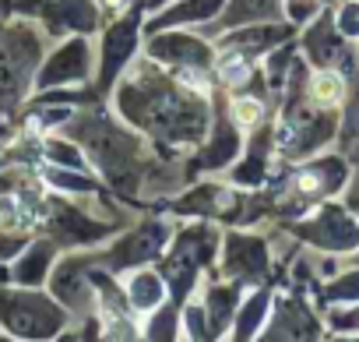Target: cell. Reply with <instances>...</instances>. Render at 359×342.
<instances>
[{
    "instance_id": "1",
    "label": "cell",
    "mask_w": 359,
    "mask_h": 342,
    "mask_svg": "<svg viewBox=\"0 0 359 342\" xmlns=\"http://www.w3.org/2000/svg\"><path fill=\"white\" fill-rule=\"evenodd\" d=\"M299 237H310L313 244L331 247V251H352V247H359V226L341 209H324L317 223L299 226Z\"/></svg>"
},
{
    "instance_id": "2",
    "label": "cell",
    "mask_w": 359,
    "mask_h": 342,
    "mask_svg": "<svg viewBox=\"0 0 359 342\" xmlns=\"http://www.w3.org/2000/svg\"><path fill=\"white\" fill-rule=\"evenodd\" d=\"M212 233L208 230H191V233H184V240L176 244V251H172V258H169V275H172V282H176V289L184 293L187 289V282H194V275H198V265L212 254Z\"/></svg>"
},
{
    "instance_id": "3",
    "label": "cell",
    "mask_w": 359,
    "mask_h": 342,
    "mask_svg": "<svg viewBox=\"0 0 359 342\" xmlns=\"http://www.w3.org/2000/svg\"><path fill=\"white\" fill-rule=\"evenodd\" d=\"M134 39H137V18L130 15V18H123L120 25H113L109 32H106V50H102V81H113V74H116V67L134 53Z\"/></svg>"
},
{
    "instance_id": "4",
    "label": "cell",
    "mask_w": 359,
    "mask_h": 342,
    "mask_svg": "<svg viewBox=\"0 0 359 342\" xmlns=\"http://www.w3.org/2000/svg\"><path fill=\"white\" fill-rule=\"evenodd\" d=\"M151 57L155 60H165V64H205L208 60V50L201 39H191V36H180V32H169V36H158L151 39Z\"/></svg>"
},
{
    "instance_id": "5",
    "label": "cell",
    "mask_w": 359,
    "mask_h": 342,
    "mask_svg": "<svg viewBox=\"0 0 359 342\" xmlns=\"http://www.w3.org/2000/svg\"><path fill=\"white\" fill-rule=\"evenodd\" d=\"M162 247H165V226L144 223L141 230H134V233L116 247V265H134V261L155 258V254H162Z\"/></svg>"
},
{
    "instance_id": "6",
    "label": "cell",
    "mask_w": 359,
    "mask_h": 342,
    "mask_svg": "<svg viewBox=\"0 0 359 342\" xmlns=\"http://www.w3.org/2000/svg\"><path fill=\"white\" fill-rule=\"evenodd\" d=\"M264 247L261 240H247V237H229V247H226V268L233 275H243V279H257L264 275Z\"/></svg>"
},
{
    "instance_id": "7",
    "label": "cell",
    "mask_w": 359,
    "mask_h": 342,
    "mask_svg": "<svg viewBox=\"0 0 359 342\" xmlns=\"http://www.w3.org/2000/svg\"><path fill=\"white\" fill-rule=\"evenodd\" d=\"M85 71H88V46H85V43H71V46H64V53H57V57L46 64L43 81H46V85H60V81L85 78Z\"/></svg>"
},
{
    "instance_id": "8",
    "label": "cell",
    "mask_w": 359,
    "mask_h": 342,
    "mask_svg": "<svg viewBox=\"0 0 359 342\" xmlns=\"http://www.w3.org/2000/svg\"><path fill=\"white\" fill-rule=\"evenodd\" d=\"M341 180H345V166L338 159H324V162L303 169L296 188H299V195H324V191H338Z\"/></svg>"
},
{
    "instance_id": "9",
    "label": "cell",
    "mask_w": 359,
    "mask_h": 342,
    "mask_svg": "<svg viewBox=\"0 0 359 342\" xmlns=\"http://www.w3.org/2000/svg\"><path fill=\"white\" fill-rule=\"evenodd\" d=\"M165 300V282L155 272H134L127 279V303L134 310H151Z\"/></svg>"
},
{
    "instance_id": "10",
    "label": "cell",
    "mask_w": 359,
    "mask_h": 342,
    "mask_svg": "<svg viewBox=\"0 0 359 342\" xmlns=\"http://www.w3.org/2000/svg\"><path fill=\"white\" fill-rule=\"evenodd\" d=\"M285 36H289L285 29H271V25H264V29H243V32L229 36L222 46H226V50H233V53L250 57V53H261V50H268V46L282 43Z\"/></svg>"
},
{
    "instance_id": "11",
    "label": "cell",
    "mask_w": 359,
    "mask_h": 342,
    "mask_svg": "<svg viewBox=\"0 0 359 342\" xmlns=\"http://www.w3.org/2000/svg\"><path fill=\"white\" fill-rule=\"evenodd\" d=\"M278 15V0H233L222 25H247V22H268Z\"/></svg>"
},
{
    "instance_id": "12",
    "label": "cell",
    "mask_w": 359,
    "mask_h": 342,
    "mask_svg": "<svg viewBox=\"0 0 359 342\" xmlns=\"http://www.w3.org/2000/svg\"><path fill=\"white\" fill-rule=\"evenodd\" d=\"M226 4V0H184V4H176L172 11L162 15L158 25H180V22H208L215 18V11Z\"/></svg>"
},
{
    "instance_id": "13",
    "label": "cell",
    "mask_w": 359,
    "mask_h": 342,
    "mask_svg": "<svg viewBox=\"0 0 359 342\" xmlns=\"http://www.w3.org/2000/svg\"><path fill=\"white\" fill-rule=\"evenodd\" d=\"M275 335H313V317L303 310V303H296V300H285L282 307H278V317H275Z\"/></svg>"
},
{
    "instance_id": "14",
    "label": "cell",
    "mask_w": 359,
    "mask_h": 342,
    "mask_svg": "<svg viewBox=\"0 0 359 342\" xmlns=\"http://www.w3.org/2000/svg\"><path fill=\"white\" fill-rule=\"evenodd\" d=\"M306 46H310V57H313L317 64H331V60H338V57H341V43L331 36V25H327V22H324V25H317V29L310 32Z\"/></svg>"
},
{
    "instance_id": "15",
    "label": "cell",
    "mask_w": 359,
    "mask_h": 342,
    "mask_svg": "<svg viewBox=\"0 0 359 342\" xmlns=\"http://www.w3.org/2000/svg\"><path fill=\"white\" fill-rule=\"evenodd\" d=\"M236 148H240L236 134H233L229 127H222V131H219V138L212 141V148H208V152L201 155V162H198V166H201V169H215V166H226V162H229V159L236 155Z\"/></svg>"
},
{
    "instance_id": "16",
    "label": "cell",
    "mask_w": 359,
    "mask_h": 342,
    "mask_svg": "<svg viewBox=\"0 0 359 342\" xmlns=\"http://www.w3.org/2000/svg\"><path fill=\"white\" fill-rule=\"evenodd\" d=\"M268 303H271L268 293H257V296L247 300V307H243V314H240V331H236L240 338L257 335V328H261V321H264V314H268Z\"/></svg>"
},
{
    "instance_id": "17",
    "label": "cell",
    "mask_w": 359,
    "mask_h": 342,
    "mask_svg": "<svg viewBox=\"0 0 359 342\" xmlns=\"http://www.w3.org/2000/svg\"><path fill=\"white\" fill-rule=\"evenodd\" d=\"M229 310H233V289L215 286V289L208 293V317H212V328H215V331H222V328H226Z\"/></svg>"
},
{
    "instance_id": "18",
    "label": "cell",
    "mask_w": 359,
    "mask_h": 342,
    "mask_svg": "<svg viewBox=\"0 0 359 342\" xmlns=\"http://www.w3.org/2000/svg\"><path fill=\"white\" fill-rule=\"evenodd\" d=\"M327 300L331 303H359V272H348L345 279H338L327 289Z\"/></svg>"
},
{
    "instance_id": "19",
    "label": "cell",
    "mask_w": 359,
    "mask_h": 342,
    "mask_svg": "<svg viewBox=\"0 0 359 342\" xmlns=\"http://www.w3.org/2000/svg\"><path fill=\"white\" fill-rule=\"evenodd\" d=\"M338 32L348 36V39L359 36V0H352V4H345V8L338 11Z\"/></svg>"
},
{
    "instance_id": "20",
    "label": "cell",
    "mask_w": 359,
    "mask_h": 342,
    "mask_svg": "<svg viewBox=\"0 0 359 342\" xmlns=\"http://www.w3.org/2000/svg\"><path fill=\"white\" fill-rule=\"evenodd\" d=\"M313 92H317L320 103H338V99H341V81H338V74H317Z\"/></svg>"
},
{
    "instance_id": "21",
    "label": "cell",
    "mask_w": 359,
    "mask_h": 342,
    "mask_svg": "<svg viewBox=\"0 0 359 342\" xmlns=\"http://www.w3.org/2000/svg\"><path fill=\"white\" fill-rule=\"evenodd\" d=\"M285 8H289V18H292L296 25H303V22H310V18L317 15L320 4H317V0H289Z\"/></svg>"
},
{
    "instance_id": "22",
    "label": "cell",
    "mask_w": 359,
    "mask_h": 342,
    "mask_svg": "<svg viewBox=\"0 0 359 342\" xmlns=\"http://www.w3.org/2000/svg\"><path fill=\"white\" fill-rule=\"evenodd\" d=\"M257 117H261V103L257 99H236V124L250 127V124H257Z\"/></svg>"
},
{
    "instance_id": "23",
    "label": "cell",
    "mask_w": 359,
    "mask_h": 342,
    "mask_svg": "<svg viewBox=\"0 0 359 342\" xmlns=\"http://www.w3.org/2000/svg\"><path fill=\"white\" fill-rule=\"evenodd\" d=\"M50 180H53V184H60L64 191H92V188H95V184H92V180H85V177H64V173H53Z\"/></svg>"
},
{
    "instance_id": "24",
    "label": "cell",
    "mask_w": 359,
    "mask_h": 342,
    "mask_svg": "<svg viewBox=\"0 0 359 342\" xmlns=\"http://www.w3.org/2000/svg\"><path fill=\"white\" fill-rule=\"evenodd\" d=\"M187 335H194V338H205V335H208V331H205V310H201V307L187 310Z\"/></svg>"
},
{
    "instance_id": "25",
    "label": "cell",
    "mask_w": 359,
    "mask_h": 342,
    "mask_svg": "<svg viewBox=\"0 0 359 342\" xmlns=\"http://www.w3.org/2000/svg\"><path fill=\"white\" fill-rule=\"evenodd\" d=\"M50 155H57L64 166H78V162H81V155H78L74 148H64V145H50Z\"/></svg>"
},
{
    "instance_id": "26",
    "label": "cell",
    "mask_w": 359,
    "mask_h": 342,
    "mask_svg": "<svg viewBox=\"0 0 359 342\" xmlns=\"http://www.w3.org/2000/svg\"><path fill=\"white\" fill-rule=\"evenodd\" d=\"M148 335H151V338H162V335L169 338V335H172V314H165V317H155Z\"/></svg>"
},
{
    "instance_id": "27",
    "label": "cell",
    "mask_w": 359,
    "mask_h": 342,
    "mask_svg": "<svg viewBox=\"0 0 359 342\" xmlns=\"http://www.w3.org/2000/svg\"><path fill=\"white\" fill-rule=\"evenodd\" d=\"M331 324H334V328H359V310H348V314H331Z\"/></svg>"
}]
</instances>
